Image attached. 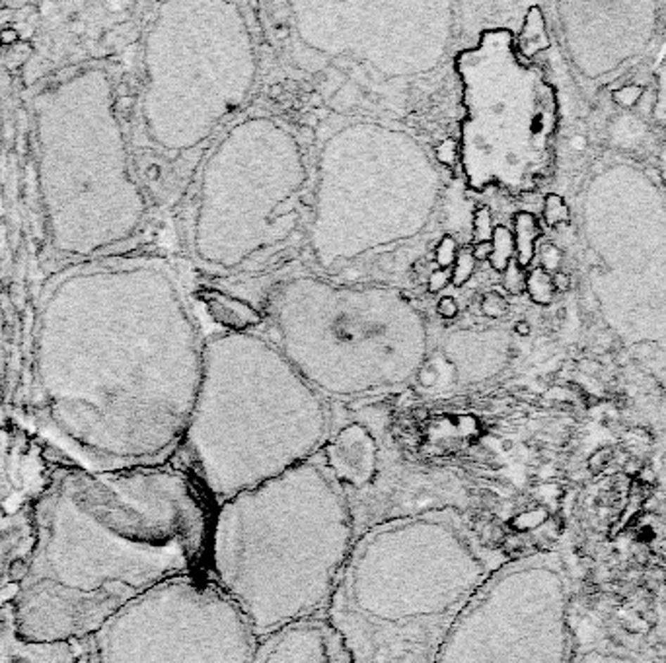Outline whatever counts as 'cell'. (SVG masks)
<instances>
[{
  "instance_id": "obj_7",
  "label": "cell",
  "mask_w": 666,
  "mask_h": 663,
  "mask_svg": "<svg viewBox=\"0 0 666 663\" xmlns=\"http://www.w3.org/2000/svg\"><path fill=\"white\" fill-rule=\"evenodd\" d=\"M312 164L306 242L329 277L382 263L433 232L442 201L439 162L404 126L335 121Z\"/></svg>"
},
{
  "instance_id": "obj_2",
  "label": "cell",
  "mask_w": 666,
  "mask_h": 663,
  "mask_svg": "<svg viewBox=\"0 0 666 663\" xmlns=\"http://www.w3.org/2000/svg\"><path fill=\"white\" fill-rule=\"evenodd\" d=\"M34 549L18 621L39 644L92 638L162 582L207 570L214 506L176 463L59 471L30 502Z\"/></svg>"
},
{
  "instance_id": "obj_8",
  "label": "cell",
  "mask_w": 666,
  "mask_h": 663,
  "mask_svg": "<svg viewBox=\"0 0 666 663\" xmlns=\"http://www.w3.org/2000/svg\"><path fill=\"white\" fill-rule=\"evenodd\" d=\"M265 311L267 339L331 405L404 391L429 353V321L394 286L293 277L271 288Z\"/></svg>"
},
{
  "instance_id": "obj_24",
  "label": "cell",
  "mask_w": 666,
  "mask_h": 663,
  "mask_svg": "<svg viewBox=\"0 0 666 663\" xmlns=\"http://www.w3.org/2000/svg\"><path fill=\"white\" fill-rule=\"evenodd\" d=\"M571 220V210L567 206L565 199L561 195L549 193L544 199V222L549 228H561L569 224Z\"/></svg>"
},
{
  "instance_id": "obj_19",
  "label": "cell",
  "mask_w": 666,
  "mask_h": 663,
  "mask_svg": "<svg viewBox=\"0 0 666 663\" xmlns=\"http://www.w3.org/2000/svg\"><path fill=\"white\" fill-rule=\"evenodd\" d=\"M197 300L203 303L217 325L226 329V333H253V329L263 323V315L242 298L230 296L222 290L205 288L197 292Z\"/></svg>"
},
{
  "instance_id": "obj_15",
  "label": "cell",
  "mask_w": 666,
  "mask_h": 663,
  "mask_svg": "<svg viewBox=\"0 0 666 663\" xmlns=\"http://www.w3.org/2000/svg\"><path fill=\"white\" fill-rule=\"evenodd\" d=\"M571 663H666V607L602 597L579 605Z\"/></svg>"
},
{
  "instance_id": "obj_34",
  "label": "cell",
  "mask_w": 666,
  "mask_h": 663,
  "mask_svg": "<svg viewBox=\"0 0 666 663\" xmlns=\"http://www.w3.org/2000/svg\"><path fill=\"white\" fill-rule=\"evenodd\" d=\"M551 280H553V288H556V292H567L569 288H571V278L567 277L565 273H556V275H551Z\"/></svg>"
},
{
  "instance_id": "obj_13",
  "label": "cell",
  "mask_w": 666,
  "mask_h": 663,
  "mask_svg": "<svg viewBox=\"0 0 666 663\" xmlns=\"http://www.w3.org/2000/svg\"><path fill=\"white\" fill-rule=\"evenodd\" d=\"M296 63L361 84L405 86L440 67L452 41L447 2H298Z\"/></svg>"
},
{
  "instance_id": "obj_26",
  "label": "cell",
  "mask_w": 666,
  "mask_h": 663,
  "mask_svg": "<svg viewBox=\"0 0 666 663\" xmlns=\"http://www.w3.org/2000/svg\"><path fill=\"white\" fill-rule=\"evenodd\" d=\"M475 263L478 261L473 259L472 251L458 253L454 265H452V278H450L456 288H462L472 278L473 270H475Z\"/></svg>"
},
{
  "instance_id": "obj_31",
  "label": "cell",
  "mask_w": 666,
  "mask_h": 663,
  "mask_svg": "<svg viewBox=\"0 0 666 663\" xmlns=\"http://www.w3.org/2000/svg\"><path fill=\"white\" fill-rule=\"evenodd\" d=\"M450 278H452V273H450L448 269L435 270V273L429 277V280H427V282H429L427 288H429L430 294H439V292H442V288L448 284V280H450Z\"/></svg>"
},
{
  "instance_id": "obj_37",
  "label": "cell",
  "mask_w": 666,
  "mask_h": 663,
  "mask_svg": "<svg viewBox=\"0 0 666 663\" xmlns=\"http://www.w3.org/2000/svg\"><path fill=\"white\" fill-rule=\"evenodd\" d=\"M516 333H520V335H528V333H530V325H528L526 321L516 323Z\"/></svg>"
},
{
  "instance_id": "obj_4",
  "label": "cell",
  "mask_w": 666,
  "mask_h": 663,
  "mask_svg": "<svg viewBox=\"0 0 666 663\" xmlns=\"http://www.w3.org/2000/svg\"><path fill=\"white\" fill-rule=\"evenodd\" d=\"M508 558L442 510L359 535L324 621L351 663H435L456 619Z\"/></svg>"
},
{
  "instance_id": "obj_16",
  "label": "cell",
  "mask_w": 666,
  "mask_h": 663,
  "mask_svg": "<svg viewBox=\"0 0 666 663\" xmlns=\"http://www.w3.org/2000/svg\"><path fill=\"white\" fill-rule=\"evenodd\" d=\"M32 549V506H0V663H76L70 642L39 644L20 632L18 599Z\"/></svg>"
},
{
  "instance_id": "obj_18",
  "label": "cell",
  "mask_w": 666,
  "mask_h": 663,
  "mask_svg": "<svg viewBox=\"0 0 666 663\" xmlns=\"http://www.w3.org/2000/svg\"><path fill=\"white\" fill-rule=\"evenodd\" d=\"M495 335L497 331H458L448 336L444 353L448 360L454 364L456 376L462 386L481 383L497 374L491 362L501 356L499 344L505 343L506 339L493 341Z\"/></svg>"
},
{
  "instance_id": "obj_33",
  "label": "cell",
  "mask_w": 666,
  "mask_h": 663,
  "mask_svg": "<svg viewBox=\"0 0 666 663\" xmlns=\"http://www.w3.org/2000/svg\"><path fill=\"white\" fill-rule=\"evenodd\" d=\"M639 92H641L639 88H632V86H627V88H624L622 92H617L616 96H614V100H616L620 105H624L625 98H629V100H627V105H633V103L637 101V98H639Z\"/></svg>"
},
{
  "instance_id": "obj_3",
  "label": "cell",
  "mask_w": 666,
  "mask_h": 663,
  "mask_svg": "<svg viewBox=\"0 0 666 663\" xmlns=\"http://www.w3.org/2000/svg\"><path fill=\"white\" fill-rule=\"evenodd\" d=\"M357 539L349 498L320 452L217 506L205 572L262 640L324 619Z\"/></svg>"
},
{
  "instance_id": "obj_10",
  "label": "cell",
  "mask_w": 666,
  "mask_h": 663,
  "mask_svg": "<svg viewBox=\"0 0 666 663\" xmlns=\"http://www.w3.org/2000/svg\"><path fill=\"white\" fill-rule=\"evenodd\" d=\"M257 68V43L242 4H160L144 35V136L168 154L203 144L250 100Z\"/></svg>"
},
{
  "instance_id": "obj_30",
  "label": "cell",
  "mask_w": 666,
  "mask_h": 663,
  "mask_svg": "<svg viewBox=\"0 0 666 663\" xmlns=\"http://www.w3.org/2000/svg\"><path fill=\"white\" fill-rule=\"evenodd\" d=\"M561 261H563V253L561 249L553 244H546L540 249V267L549 275H556L559 273L561 267Z\"/></svg>"
},
{
  "instance_id": "obj_35",
  "label": "cell",
  "mask_w": 666,
  "mask_h": 663,
  "mask_svg": "<svg viewBox=\"0 0 666 663\" xmlns=\"http://www.w3.org/2000/svg\"><path fill=\"white\" fill-rule=\"evenodd\" d=\"M472 255H473V259H475V261H489L491 242H483V244L473 245Z\"/></svg>"
},
{
  "instance_id": "obj_12",
  "label": "cell",
  "mask_w": 666,
  "mask_h": 663,
  "mask_svg": "<svg viewBox=\"0 0 666 663\" xmlns=\"http://www.w3.org/2000/svg\"><path fill=\"white\" fill-rule=\"evenodd\" d=\"M579 593L565 546L513 556L473 593L435 663H571Z\"/></svg>"
},
{
  "instance_id": "obj_17",
  "label": "cell",
  "mask_w": 666,
  "mask_h": 663,
  "mask_svg": "<svg viewBox=\"0 0 666 663\" xmlns=\"http://www.w3.org/2000/svg\"><path fill=\"white\" fill-rule=\"evenodd\" d=\"M253 663H351L324 619L300 622L260 640Z\"/></svg>"
},
{
  "instance_id": "obj_28",
  "label": "cell",
  "mask_w": 666,
  "mask_h": 663,
  "mask_svg": "<svg viewBox=\"0 0 666 663\" xmlns=\"http://www.w3.org/2000/svg\"><path fill=\"white\" fill-rule=\"evenodd\" d=\"M481 313L489 320H501L503 315H506L508 311V302L503 294L499 292H487V294L481 298Z\"/></svg>"
},
{
  "instance_id": "obj_22",
  "label": "cell",
  "mask_w": 666,
  "mask_h": 663,
  "mask_svg": "<svg viewBox=\"0 0 666 663\" xmlns=\"http://www.w3.org/2000/svg\"><path fill=\"white\" fill-rule=\"evenodd\" d=\"M513 259H515V235L506 226H495L491 235V269L503 275Z\"/></svg>"
},
{
  "instance_id": "obj_32",
  "label": "cell",
  "mask_w": 666,
  "mask_h": 663,
  "mask_svg": "<svg viewBox=\"0 0 666 663\" xmlns=\"http://www.w3.org/2000/svg\"><path fill=\"white\" fill-rule=\"evenodd\" d=\"M437 311H439L440 317H444V320H452L458 315V311H460V306L456 302V298L452 296H442L437 303Z\"/></svg>"
},
{
  "instance_id": "obj_21",
  "label": "cell",
  "mask_w": 666,
  "mask_h": 663,
  "mask_svg": "<svg viewBox=\"0 0 666 663\" xmlns=\"http://www.w3.org/2000/svg\"><path fill=\"white\" fill-rule=\"evenodd\" d=\"M515 261L528 269L536 257V242L540 237V224L532 212H518L515 216Z\"/></svg>"
},
{
  "instance_id": "obj_29",
  "label": "cell",
  "mask_w": 666,
  "mask_h": 663,
  "mask_svg": "<svg viewBox=\"0 0 666 663\" xmlns=\"http://www.w3.org/2000/svg\"><path fill=\"white\" fill-rule=\"evenodd\" d=\"M456 257H458V244L452 235H444L440 239V244L435 249V259L440 269H450L454 265Z\"/></svg>"
},
{
  "instance_id": "obj_11",
  "label": "cell",
  "mask_w": 666,
  "mask_h": 663,
  "mask_svg": "<svg viewBox=\"0 0 666 663\" xmlns=\"http://www.w3.org/2000/svg\"><path fill=\"white\" fill-rule=\"evenodd\" d=\"M460 82L458 162L473 193L536 191L551 173L557 93L516 47L511 27L481 29L454 55Z\"/></svg>"
},
{
  "instance_id": "obj_6",
  "label": "cell",
  "mask_w": 666,
  "mask_h": 663,
  "mask_svg": "<svg viewBox=\"0 0 666 663\" xmlns=\"http://www.w3.org/2000/svg\"><path fill=\"white\" fill-rule=\"evenodd\" d=\"M35 168L51 251L65 263L119 253L148 201L131 162L117 88L101 65L63 72L34 100Z\"/></svg>"
},
{
  "instance_id": "obj_14",
  "label": "cell",
  "mask_w": 666,
  "mask_h": 663,
  "mask_svg": "<svg viewBox=\"0 0 666 663\" xmlns=\"http://www.w3.org/2000/svg\"><path fill=\"white\" fill-rule=\"evenodd\" d=\"M88 640L96 663H253L260 644L207 572L154 586Z\"/></svg>"
},
{
  "instance_id": "obj_9",
  "label": "cell",
  "mask_w": 666,
  "mask_h": 663,
  "mask_svg": "<svg viewBox=\"0 0 666 663\" xmlns=\"http://www.w3.org/2000/svg\"><path fill=\"white\" fill-rule=\"evenodd\" d=\"M312 164L295 129L267 113L238 119L203 164L189 214V251L207 270L248 275L302 244Z\"/></svg>"
},
{
  "instance_id": "obj_25",
  "label": "cell",
  "mask_w": 666,
  "mask_h": 663,
  "mask_svg": "<svg viewBox=\"0 0 666 663\" xmlns=\"http://www.w3.org/2000/svg\"><path fill=\"white\" fill-rule=\"evenodd\" d=\"M526 277L528 273L523 269L515 259L508 263V267L503 273V288L511 296H520L526 292Z\"/></svg>"
},
{
  "instance_id": "obj_5",
  "label": "cell",
  "mask_w": 666,
  "mask_h": 663,
  "mask_svg": "<svg viewBox=\"0 0 666 663\" xmlns=\"http://www.w3.org/2000/svg\"><path fill=\"white\" fill-rule=\"evenodd\" d=\"M267 336L205 341L203 374L176 463L217 508L318 455L338 422Z\"/></svg>"
},
{
  "instance_id": "obj_20",
  "label": "cell",
  "mask_w": 666,
  "mask_h": 663,
  "mask_svg": "<svg viewBox=\"0 0 666 663\" xmlns=\"http://www.w3.org/2000/svg\"><path fill=\"white\" fill-rule=\"evenodd\" d=\"M549 39L546 32V20L542 14L540 6H528L524 14L520 34L516 35V47L520 51L524 59L532 60L542 49H548Z\"/></svg>"
},
{
  "instance_id": "obj_23",
  "label": "cell",
  "mask_w": 666,
  "mask_h": 663,
  "mask_svg": "<svg viewBox=\"0 0 666 663\" xmlns=\"http://www.w3.org/2000/svg\"><path fill=\"white\" fill-rule=\"evenodd\" d=\"M526 292L530 296L532 302L538 303V306H548V303L553 302L556 288H553L551 275L546 273L542 267L532 269L526 277Z\"/></svg>"
},
{
  "instance_id": "obj_36",
  "label": "cell",
  "mask_w": 666,
  "mask_h": 663,
  "mask_svg": "<svg viewBox=\"0 0 666 663\" xmlns=\"http://www.w3.org/2000/svg\"><path fill=\"white\" fill-rule=\"evenodd\" d=\"M658 164H660V176H662V181H665V187H666V143L662 144V148H660Z\"/></svg>"
},
{
  "instance_id": "obj_27",
  "label": "cell",
  "mask_w": 666,
  "mask_h": 663,
  "mask_svg": "<svg viewBox=\"0 0 666 663\" xmlns=\"http://www.w3.org/2000/svg\"><path fill=\"white\" fill-rule=\"evenodd\" d=\"M493 230H495V226H493L491 210L487 206H480L473 212V239H475V244L491 242Z\"/></svg>"
},
{
  "instance_id": "obj_1",
  "label": "cell",
  "mask_w": 666,
  "mask_h": 663,
  "mask_svg": "<svg viewBox=\"0 0 666 663\" xmlns=\"http://www.w3.org/2000/svg\"><path fill=\"white\" fill-rule=\"evenodd\" d=\"M203 350L168 259L115 253L67 263L37 302L25 420L67 469L166 465L193 412Z\"/></svg>"
},
{
  "instance_id": "obj_38",
  "label": "cell",
  "mask_w": 666,
  "mask_h": 663,
  "mask_svg": "<svg viewBox=\"0 0 666 663\" xmlns=\"http://www.w3.org/2000/svg\"><path fill=\"white\" fill-rule=\"evenodd\" d=\"M662 490H665V500H666V445H665V455H662Z\"/></svg>"
}]
</instances>
